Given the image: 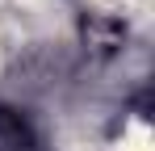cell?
<instances>
[{
    "label": "cell",
    "instance_id": "cell-1",
    "mask_svg": "<svg viewBox=\"0 0 155 151\" xmlns=\"http://www.w3.org/2000/svg\"><path fill=\"white\" fill-rule=\"evenodd\" d=\"M0 151H51L42 130L29 122L21 109L0 105Z\"/></svg>",
    "mask_w": 155,
    "mask_h": 151
}]
</instances>
